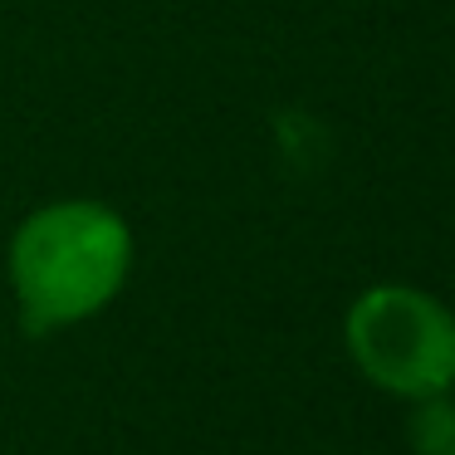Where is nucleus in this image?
<instances>
[{"label":"nucleus","mask_w":455,"mask_h":455,"mask_svg":"<svg viewBox=\"0 0 455 455\" xmlns=\"http://www.w3.org/2000/svg\"><path fill=\"white\" fill-rule=\"evenodd\" d=\"M132 269V230L103 201H50L30 211L11 240V289L30 333L74 328L123 294Z\"/></svg>","instance_id":"f257e3e1"},{"label":"nucleus","mask_w":455,"mask_h":455,"mask_svg":"<svg viewBox=\"0 0 455 455\" xmlns=\"http://www.w3.org/2000/svg\"><path fill=\"white\" fill-rule=\"evenodd\" d=\"M353 367L402 402L455 387V314L416 284H372L343 318Z\"/></svg>","instance_id":"f03ea898"},{"label":"nucleus","mask_w":455,"mask_h":455,"mask_svg":"<svg viewBox=\"0 0 455 455\" xmlns=\"http://www.w3.org/2000/svg\"><path fill=\"white\" fill-rule=\"evenodd\" d=\"M411 451L416 455H455V396L441 392V396H421L411 411Z\"/></svg>","instance_id":"7ed1b4c3"}]
</instances>
